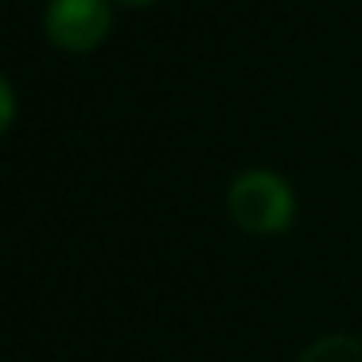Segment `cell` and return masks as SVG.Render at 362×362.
<instances>
[{
	"label": "cell",
	"instance_id": "cell-3",
	"mask_svg": "<svg viewBox=\"0 0 362 362\" xmlns=\"http://www.w3.org/2000/svg\"><path fill=\"white\" fill-rule=\"evenodd\" d=\"M300 362H362V339H354V335H323L300 354Z\"/></svg>",
	"mask_w": 362,
	"mask_h": 362
},
{
	"label": "cell",
	"instance_id": "cell-1",
	"mask_svg": "<svg viewBox=\"0 0 362 362\" xmlns=\"http://www.w3.org/2000/svg\"><path fill=\"white\" fill-rule=\"evenodd\" d=\"M230 218L245 230V234H281L288 230L292 214H296V199L284 175L269 172V168H250V172L234 175L230 183Z\"/></svg>",
	"mask_w": 362,
	"mask_h": 362
},
{
	"label": "cell",
	"instance_id": "cell-5",
	"mask_svg": "<svg viewBox=\"0 0 362 362\" xmlns=\"http://www.w3.org/2000/svg\"><path fill=\"white\" fill-rule=\"evenodd\" d=\"M125 4H152V0H125Z\"/></svg>",
	"mask_w": 362,
	"mask_h": 362
},
{
	"label": "cell",
	"instance_id": "cell-4",
	"mask_svg": "<svg viewBox=\"0 0 362 362\" xmlns=\"http://www.w3.org/2000/svg\"><path fill=\"white\" fill-rule=\"evenodd\" d=\"M0 90H4V129L12 125V117H16V98H12V82H0Z\"/></svg>",
	"mask_w": 362,
	"mask_h": 362
},
{
	"label": "cell",
	"instance_id": "cell-2",
	"mask_svg": "<svg viewBox=\"0 0 362 362\" xmlns=\"http://www.w3.org/2000/svg\"><path fill=\"white\" fill-rule=\"evenodd\" d=\"M110 0H51L47 8V40L71 55L94 51L110 35Z\"/></svg>",
	"mask_w": 362,
	"mask_h": 362
}]
</instances>
